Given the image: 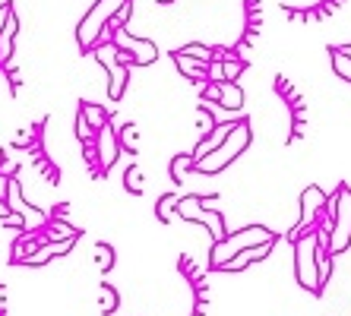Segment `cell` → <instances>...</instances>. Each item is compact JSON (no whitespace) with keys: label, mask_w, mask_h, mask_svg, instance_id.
<instances>
[{"label":"cell","mask_w":351,"mask_h":316,"mask_svg":"<svg viewBox=\"0 0 351 316\" xmlns=\"http://www.w3.org/2000/svg\"><path fill=\"white\" fill-rule=\"evenodd\" d=\"M178 199L180 196L178 193H165L162 199H158V206H156V215H158V221H174V206H178Z\"/></svg>","instance_id":"7402d4cb"},{"label":"cell","mask_w":351,"mask_h":316,"mask_svg":"<svg viewBox=\"0 0 351 316\" xmlns=\"http://www.w3.org/2000/svg\"><path fill=\"white\" fill-rule=\"evenodd\" d=\"M16 32H19V19H16V13L10 10L7 23H3V29H0V66L10 64V57H13V41H16Z\"/></svg>","instance_id":"4fadbf2b"},{"label":"cell","mask_w":351,"mask_h":316,"mask_svg":"<svg viewBox=\"0 0 351 316\" xmlns=\"http://www.w3.org/2000/svg\"><path fill=\"white\" fill-rule=\"evenodd\" d=\"M203 206H206V196H180L178 206H174V215L206 225L209 234H213V241L219 243L221 237L228 234V231H225V215H221L219 209H203Z\"/></svg>","instance_id":"52a82bcc"},{"label":"cell","mask_w":351,"mask_h":316,"mask_svg":"<svg viewBox=\"0 0 351 316\" xmlns=\"http://www.w3.org/2000/svg\"><path fill=\"white\" fill-rule=\"evenodd\" d=\"M351 247V186H335V212L329 225V256H342Z\"/></svg>","instance_id":"5b68a950"},{"label":"cell","mask_w":351,"mask_h":316,"mask_svg":"<svg viewBox=\"0 0 351 316\" xmlns=\"http://www.w3.org/2000/svg\"><path fill=\"white\" fill-rule=\"evenodd\" d=\"M335 51V54H342V57H348V60H351V45H339V48H332Z\"/></svg>","instance_id":"4dcf8cb0"},{"label":"cell","mask_w":351,"mask_h":316,"mask_svg":"<svg viewBox=\"0 0 351 316\" xmlns=\"http://www.w3.org/2000/svg\"><path fill=\"white\" fill-rule=\"evenodd\" d=\"M76 237H80V231L73 225H66L64 219H51L45 225V241H76Z\"/></svg>","instance_id":"2e32d148"},{"label":"cell","mask_w":351,"mask_h":316,"mask_svg":"<svg viewBox=\"0 0 351 316\" xmlns=\"http://www.w3.org/2000/svg\"><path fill=\"white\" fill-rule=\"evenodd\" d=\"M158 3H174V0H158Z\"/></svg>","instance_id":"d6a6232c"},{"label":"cell","mask_w":351,"mask_h":316,"mask_svg":"<svg viewBox=\"0 0 351 316\" xmlns=\"http://www.w3.org/2000/svg\"><path fill=\"white\" fill-rule=\"evenodd\" d=\"M123 186L136 196L143 193V171H139V165H130V168L123 171Z\"/></svg>","instance_id":"d4e9b609"},{"label":"cell","mask_w":351,"mask_h":316,"mask_svg":"<svg viewBox=\"0 0 351 316\" xmlns=\"http://www.w3.org/2000/svg\"><path fill=\"white\" fill-rule=\"evenodd\" d=\"M95 266L101 269V272H111L114 269V247L105 241H98L95 243Z\"/></svg>","instance_id":"d6986e66"},{"label":"cell","mask_w":351,"mask_h":316,"mask_svg":"<svg viewBox=\"0 0 351 316\" xmlns=\"http://www.w3.org/2000/svg\"><path fill=\"white\" fill-rule=\"evenodd\" d=\"M76 136H80L82 143H92V139H95V130L89 127V121H86L82 114H76Z\"/></svg>","instance_id":"4316f807"},{"label":"cell","mask_w":351,"mask_h":316,"mask_svg":"<svg viewBox=\"0 0 351 316\" xmlns=\"http://www.w3.org/2000/svg\"><path fill=\"white\" fill-rule=\"evenodd\" d=\"M117 143H121V152H136L139 149V136H136V123H123L117 130Z\"/></svg>","instance_id":"ac0fdd59"},{"label":"cell","mask_w":351,"mask_h":316,"mask_svg":"<svg viewBox=\"0 0 351 316\" xmlns=\"http://www.w3.org/2000/svg\"><path fill=\"white\" fill-rule=\"evenodd\" d=\"M326 199L329 196L323 193L317 184H311L307 190H304L301 193V219H298V225H294L291 234H288L291 241L294 237H301L304 231H313V228H317V219L323 215V209H326Z\"/></svg>","instance_id":"ba28073f"},{"label":"cell","mask_w":351,"mask_h":316,"mask_svg":"<svg viewBox=\"0 0 351 316\" xmlns=\"http://www.w3.org/2000/svg\"><path fill=\"white\" fill-rule=\"evenodd\" d=\"M250 139H254L250 123H247V121H234V127H231V133L225 136V143H221L215 152L203 155V158H196L193 171H199V174H219V171H225L231 162H237V158L247 152Z\"/></svg>","instance_id":"6da1fadb"},{"label":"cell","mask_w":351,"mask_h":316,"mask_svg":"<svg viewBox=\"0 0 351 316\" xmlns=\"http://www.w3.org/2000/svg\"><path fill=\"white\" fill-rule=\"evenodd\" d=\"M329 54H332V73L339 76V80L351 82V60L342 57V54H335V51H329Z\"/></svg>","instance_id":"484cf974"},{"label":"cell","mask_w":351,"mask_h":316,"mask_svg":"<svg viewBox=\"0 0 351 316\" xmlns=\"http://www.w3.org/2000/svg\"><path fill=\"white\" fill-rule=\"evenodd\" d=\"M92 146H95V162H98V168L105 171H111L114 168V162H117V155H121V143H117V130L111 127V121L101 127V130H95V139H92Z\"/></svg>","instance_id":"30bf717a"},{"label":"cell","mask_w":351,"mask_h":316,"mask_svg":"<svg viewBox=\"0 0 351 316\" xmlns=\"http://www.w3.org/2000/svg\"><path fill=\"white\" fill-rule=\"evenodd\" d=\"M3 304H7V288L0 284V313H3Z\"/></svg>","instance_id":"1f68e13d"},{"label":"cell","mask_w":351,"mask_h":316,"mask_svg":"<svg viewBox=\"0 0 351 316\" xmlns=\"http://www.w3.org/2000/svg\"><path fill=\"white\" fill-rule=\"evenodd\" d=\"M98 310L105 316H111L117 310V291L111 284H101V288H98Z\"/></svg>","instance_id":"44dd1931"},{"label":"cell","mask_w":351,"mask_h":316,"mask_svg":"<svg viewBox=\"0 0 351 316\" xmlns=\"http://www.w3.org/2000/svg\"><path fill=\"white\" fill-rule=\"evenodd\" d=\"M0 316H3V313H0Z\"/></svg>","instance_id":"836d02e7"},{"label":"cell","mask_w":351,"mask_h":316,"mask_svg":"<svg viewBox=\"0 0 351 316\" xmlns=\"http://www.w3.org/2000/svg\"><path fill=\"white\" fill-rule=\"evenodd\" d=\"M92 54H95V60L105 66V73H108V98H111V101H121V98L127 95L130 66H123L121 60H117V45L108 38V41H101V45H95Z\"/></svg>","instance_id":"8992f818"},{"label":"cell","mask_w":351,"mask_h":316,"mask_svg":"<svg viewBox=\"0 0 351 316\" xmlns=\"http://www.w3.org/2000/svg\"><path fill=\"white\" fill-rule=\"evenodd\" d=\"M193 168V155H174L171 158V180L180 184V180L187 178V171Z\"/></svg>","instance_id":"cb8c5ba5"},{"label":"cell","mask_w":351,"mask_h":316,"mask_svg":"<svg viewBox=\"0 0 351 316\" xmlns=\"http://www.w3.org/2000/svg\"><path fill=\"white\" fill-rule=\"evenodd\" d=\"M219 108H225L231 114H237L244 108V92H241L237 82H219Z\"/></svg>","instance_id":"5bb4252c"},{"label":"cell","mask_w":351,"mask_h":316,"mask_svg":"<svg viewBox=\"0 0 351 316\" xmlns=\"http://www.w3.org/2000/svg\"><path fill=\"white\" fill-rule=\"evenodd\" d=\"M231 127H234V121L219 123V127H213V133H206V136L199 139L196 152H193V162H196V158H203V155H209V152H215V149H219L221 143H225V136L231 133Z\"/></svg>","instance_id":"7c38bea8"},{"label":"cell","mask_w":351,"mask_h":316,"mask_svg":"<svg viewBox=\"0 0 351 316\" xmlns=\"http://www.w3.org/2000/svg\"><path fill=\"white\" fill-rule=\"evenodd\" d=\"M174 64H178V70L187 76V80L206 82V66H209V64H199V60H193V57H184V54H178V51H174Z\"/></svg>","instance_id":"9a60e30c"},{"label":"cell","mask_w":351,"mask_h":316,"mask_svg":"<svg viewBox=\"0 0 351 316\" xmlns=\"http://www.w3.org/2000/svg\"><path fill=\"white\" fill-rule=\"evenodd\" d=\"M221 64V82H237V76L244 73V57H228V60H219Z\"/></svg>","instance_id":"ffe728a7"},{"label":"cell","mask_w":351,"mask_h":316,"mask_svg":"<svg viewBox=\"0 0 351 316\" xmlns=\"http://www.w3.org/2000/svg\"><path fill=\"white\" fill-rule=\"evenodd\" d=\"M294 276H298V284H301L304 291H311V294L323 291L319 276H317V228L301 237H294Z\"/></svg>","instance_id":"277c9868"},{"label":"cell","mask_w":351,"mask_h":316,"mask_svg":"<svg viewBox=\"0 0 351 316\" xmlns=\"http://www.w3.org/2000/svg\"><path fill=\"white\" fill-rule=\"evenodd\" d=\"M178 54L193 57V60H199V64H209V60H213V48H209V45H199V41H193V45H184V48H178Z\"/></svg>","instance_id":"603a6c76"},{"label":"cell","mask_w":351,"mask_h":316,"mask_svg":"<svg viewBox=\"0 0 351 316\" xmlns=\"http://www.w3.org/2000/svg\"><path fill=\"white\" fill-rule=\"evenodd\" d=\"M127 0H95L86 16L76 25V41H80V51H92L95 45L108 41V23L114 19V13L123 7Z\"/></svg>","instance_id":"7a4b0ae2"},{"label":"cell","mask_w":351,"mask_h":316,"mask_svg":"<svg viewBox=\"0 0 351 316\" xmlns=\"http://www.w3.org/2000/svg\"><path fill=\"white\" fill-rule=\"evenodd\" d=\"M29 143H32V133H25V130H19V136H16V143H13V146H29Z\"/></svg>","instance_id":"f1b7e54d"},{"label":"cell","mask_w":351,"mask_h":316,"mask_svg":"<svg viewBox=\"0 0 351 316\" xmlns=\"http://www.w3.org/2000/svg\"><path fill=\"white\" fill-rule=\"evenodd\" d=\"M10 10H13V3H0V29H3V23H7Z\"/></svg>","instance_id":"f546056e"},{"label":"cell","mask_w":351,"mask_h":316,"mask_svg":"<svg viewBox=\"0 0 351 316\" xmlns=\"http://www.w3.org/2000/svg\"><path fill=\"white\" fill-rule=\"evenodd\" d=\"M196 127L203 130V136H206V133H213L215 121H213V114L206 111V108H196Z\"/></svg>","instance_id":"83f0119b"},{"label":"cell","mask_w":351,"mask_h":316,"mask_svg":"<svg viewBox=\"0 0 351 316\" xmlns=\"http://www.w3.org/2000/svg\"><path fill=\"white\" fill-rule=\"evenodd\" d=\"M272 241H278V234H272L266 225H247V228H241V231H234V234H225L219 243H213L209 266L219 269V266H225L231 256H237V253L250 250V247H260V243H272Z\"/></svg>","instance_id":"3957f363"},{"label":"cell","mask_w":351,"mask_h":316,"mask_svg":"<svg viewBox=\"0 0 351 316\" xmlns=\"http://www.w3.org/2000/svg\"><path fill=\"white\" fill-rule=\"evenodd\" d=\"M80 114L86 117V121H89L92 130H101V127L111 121V114H108L101 105H95V101H82V105H80Z\"/></svg>","instance_id":"e0dca14e"},{"label":"cell","mask_w":351,"mask_h":316,"mask_svg":"<svg viewBox=\"0 0 351 316\" xmlns=\"http://www.w3.org/2000/svg\"><path fill=\"white\" fill-rule=\"evenodd\" d=\"M272 247H276V241L272 243H260V247H250V250H244V253H237V256H231L225 266H219L221 272H244L250 263H260V260H266L272 253Z\"/></svg>","instance_id":"8fae6325"},{"label":"cell","mask_w":351,"mask_h":316,"mask_svg":"<svg viewBox=\"0 0 351 316\" xmlns=\"http://www.w3.org/2000/svg\"><path fill=\"white\" fill-rule=\"evenodd\" d=\"M121 51H127V54L133 57V66H149L158 60V48L156 41L149 38H136V35H130L127 29H121V32H114V38H111Z\"/></svg>","instance_id":"9c48e42d"}]
</instances>
